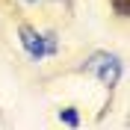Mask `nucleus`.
Instances as JSON below:
<instances>
[{"instance_id": "4", "label": "nucleus", "mask_w": 130, "mask_h": 130, "mask_svg": "<svg viewBox=\"0 0 130 130\" xmlns=\"http://www.w3.org/2000/svg\"><path fill=\"white\" fill-rule=\"evenodd\" d=\"M112 6H115V12H118L121 18L130 15V3H127V0H112Z\"/></svg>"}, {"instance_id": "3", "label": "nucleus", "mask_w": 130, "mask_h": 130, "mask_svg": "<svg viewBox=\"0 0 130 130\" xmlns=\"http://www.w3.org/2000/svg\"><path fill=\"white\" fill-rule=\"evenodd\" d=\"M59 121L68 124V127H77V124H80V115H77V109L68 106V109H59Z\"/></svg>"}, {"instance_id": "2", "label": "nucleus", "mask_w": 130, "mask_h": 130, "mask_svg": "<svg viewBox=\"0 0 130 130\" xmlns=\"http://www.w3.org/2000/svg\"><path fill=\"white\" fill-rule=\"evenodd\" d=\"M18 36H21V44H24L27 56L36 59V62L44 59V56H56V50H59L53 32H39V30H32V27L24 24L21 30H18Z\"/></svg>"}, {"instance_id": "1", "label": "nucleus", "mask_w": 130, "mask_h": 130, "mask_svg": "<svg viewBox=\"0 0 130 130\" xmlns=\"http://www.w3.org/2000/svg\"><path fill=\"white\" fill-rule=\"evenodd\" d=\"M80 71L95 74L104 86H115V83H118V77H121V59L115 56V53L98 50V53H92V56L80 65Z\"/></svg>"}, {"instance_id": "5", "label": "nucleus", "mask_w": 130, "mask_h": 130, "mask_svg": "<svg viewBox=\"0 0 130 130\" xmlns=\"http://www.w3.org/2000/svg\"><path fill=\"white\" fill-rule=\"evenodd\" d=\"M27 3H36V0H27Z\"/></svg>"}]
</instances>
